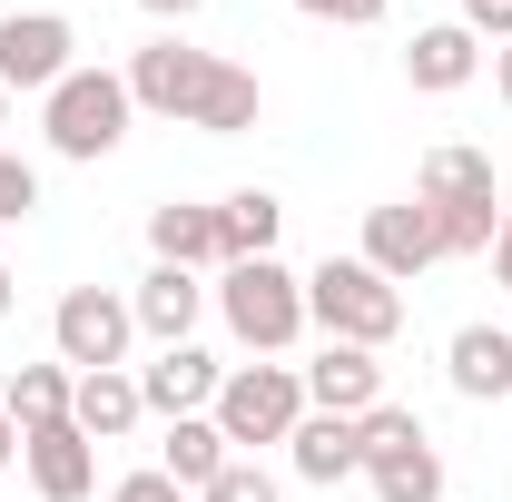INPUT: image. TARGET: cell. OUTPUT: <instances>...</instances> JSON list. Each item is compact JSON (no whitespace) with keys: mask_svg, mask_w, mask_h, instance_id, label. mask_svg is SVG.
Instances as JSON below:
<instances>
[{"mask_svg":"<svg viewBox=\"0 0 512 502\" xmlns=\"http://www.w3.org/2000/svg\"><path fill=\"white\" fill-rule=\"evenodd\" d=\"M138 10H158V20H197L207 0H138Z\"/></svg>","mask_w":512,"mask_h":502,"instance_id":"obj_29","label":"cell"},{"mask_svg":"<svg viewBox=\"0 0 512 502\" xmlns=\"http://www.w3.org/2000/svg\"><path fill=\"white\" fill-rule=\"evenodd\" d=\"M138 414H148V404H138V375H128V365H109V375H79V394H69V424H79L89 443L138 434Z\"/></svg>","mask_w":512,"mask_h":502,"instance_id":"obj_16","label":"cell"},{"mask_svg":"<svg viewBox=\"0 0 512 502\" xmlns=\"http://www.w3.org/2000/svg\"><path fill=\"white\" fill-rule=\"evenodd\" d=\"M296 10H306V20H335V30H375L394 0H296Z\"/></svg>","mask_w":512,"mask_h":502,"instance_id":"obj_25","label":"cell"},{"mask_svg":"<svg viewBox=\"0 0 512 502\" xmlns=\"http://www.w3.org/2000/svg\"><path fill=\"white\" fill-rule=\"evenodd\" d=\"M109 502H197V493H178V483H168V473H128L119 493Z\"/></svg>","mask_w":512,"mask_h":502,"instance_id":"obj_27","label":"cell"},{"mask_svg":"<svg viewBox=\"0 0 512 502\" xmlns=\"http://www.w3.org/2000/svg\"><path fill=\"white\" fill-rule=\"evenodd\" d=\"M0 128H10V89H0Z\"/></svg>","mask_w":512,"mask_h":502,"instance_id":"obj_33","label":"cell"},{"mask_svg":"<svg viewBox=\"0 0 512 502\" xmlns=\"http://www.w3.org/2000/svg\"><path fill=\"white\" fill-rule=\"evenodd\" d=\"M306 325H325V345H394L404 335V286H384L365 256H325L306 276Z\"/></svg>","mask_w":512,"mask_h":502,"instance_id":"obj_3","label":"cell"},{"mask_svg":"<svg viewBox=\"0 0 512 502\" xmlns=\"http://www.w3.org/2000/svg\"><path fill=\"white\" fill-rule=\"evenodd\" d=\"M128 99L158 109V119H178V128H207V138H237V128H256V109H266V99H256V69L217 60V50H188L178 30L128 60Z\"/></svg>","mask_w":512,"mask_h":502,"instance_id":"obj_1","label":"cell"},{"mask_svg":"<svg viewBox=\"0 0 512 502\" xmlns=\"http://www.w3.org/2000/svg\"><path fill=\"white\" fill-rule=\"evenodd\" d=\"M10 296H20V286H10V266H0V315H10Z\"/></svg>","mask_w":512,"mask_h":502,"instance_id":"obj_32","label":"cell"},{"mask_svg":"<svg viewBox=\"0 0 512 502\" xmlns=\"http://www.w3.org/2000/svg\"><path fill=\"white\" fill-rule=\"evenodd\" d=\"M217 384H227V365L207 345H158V365H138V404L178 424V414H207L217 404Z\"/></svg>","mask_w":512,"mask_h":502,"instance_id":"obj_10","label":"cell"},{"mask_svg":"<svg viewBox=\"0 0 512 502\" xmlns=\"http://www.w3.org/2000/svg\"><path fill=\"white\" fill-rule=\"evenodd\" d=\"M463 30L503 50V40H512V0H463Z\"/></svg>","mask_w":512,"mask_h":502,"instance_id":"obj_26","label":"cell"},{"mask_svg":"<svg viewBox=\"0 0 512 502\" xmlns=\"http://www.w3.org/2000/svg\"><path fill=\"white\" fill-rule=\"evenodd\" d=\"M286 463L306 473V483H345V473H365V443L345 414H306L296 434H286Z\"/></svg>","mask_w":512,"mask_h":502,"instance_id":"obj_18","label":"cell"},{"mask_svg":"<svg viewBox=\"0 0 512 502\" xmlns=\"http://www.w3.org/2000/svg\"><path fill=\"white\" fill-rule=\"evenodd\" d=\"M365 483H375V502H444V453H434V434L404 443V453H375Z\"/></svg>","mask_w":512,"mask_h":502,"instance_id":"obj_22","label":"cell"},{"mask_svg":"<svg viewBox=\"0 0 512 502\" xmlns=\"http://www.w3.org/2000/svg\"><path fill=\"white\" fill-rule=\"evenodd\" d=\"M473 69H483V40H473L463 20H434V30H414V50H404V79H414L424 99H453Z\"/></svg>","mask_w":512,"mask_h":502,"instance_id":"obj_14","label":"cell"},{"mask_svg":"<svg viewBox=\"0 0 512 502\" xmlns=\"http://www.w3.org/2000/svg\"><path fill=\"white\" fill-rule=\"evenodd\" d=\"M414 207L434 217L444 256H483L493 237H503V178H493L483 148H434L424 178H414Z\"/></svg>","mask_w":512,"mask_h":502,"instance_id":"obj_2","label":"cell"},{"mask_svg":"<svg viewBox=\"0 0 512 502\" xmlns=\"http://www.w3.org/2000/svg\"><path fill=\"white\" fill-rule=\"evenodd\" d=\"M69 50H79V30H69L60 10H10V20H0V89H10V99H20V89L50 99L69 69H79Z\"/></svg>","mask_w":512,"mask_h":502,"instance_id":"obj_8","label":"cell"},{"mask_svg":"<svg viewBox=\"0 0 512 502\" xmlns=\"http://www.w3.org/2000/svg\"><path fill=\"white\" fill-rule=\"evenodd\" d=\"M365 266H375L384 286H414L424 266H444V237H434V217H424L414 197H394V207H365Z\"/></svg>","mask_w":512,"mask_h":502,"instance_id":"obj_9","label":"cell"},{"mask_svg":"<svg viewBox=\"0 0 512 502\" xmlns=\"http://www.w3.org/2000/svg\"><path fill=\"white\" fill-rule=\"evenodd\" d=\"M306 414H316V404H306V375H296V365H227L217 404H207V424L227 434V453H247V443H286Z\"/></svg>","mask_w":512,"mask_h":502,"instance_id":"obj_6","label":"cell"},{"mask_svg":"<svg viewBox=\"0 0 512 502\" xmlns=\"http://www.w3.org/2000/svg\"><path fill=\"white\" fill-rule=\"evenodd\" d=\"M197 502H276V473H256L247 453H237V463H227V473H217Z\"/></svg>","mask_w":512,"mask_h":502,"instance_id":"obj_24","label":"cell"},{"mask_svg":"<svg viewBox=\"0 0 512 502\" xmlns=\"http://www.w3.org/2000/svg\"><path fill=\"white\" fill-rule=\"evenodd\" d=\"M148 247H158V266H217V207L168 197V207L148 217Z\"/></svg>","mask_w":512,"mask_h":502,"instance_id":"obj_21","label":"cell"},{"mask_svg":"<svg viewBox=\"0 0 512 502\" xmlns=\"http://www.w3.org/2000/svg\"><path fill=\"white\" fill-rule=\"evenodd\" d=\"M50 335H60V365H69V375H109V365H128L138 315H128V296H109V286H69L60 315H50Z\"/></svg>","mask_w":512,"mask_h":502,"instance_id":"obj_7","label":"cell"},{"mask_svg":"<svg viewBox=\"0 0 512 502\" xmlns=\"http://www.w3.org/2000/svg\"><path fill=\"white\" fill-rule=\"evenodd\" d=\"M30 207H40V168H30V158H10V148H0V227H20V217H30Z\"/></svg>","mask_w":512,"mask_h":502,"instance_id":"obj_23","label":"cell"},{"mask_svg":"<svg viewBox=\"0 0 512 502\" xmlns=\"http://www.w3.org/2000/svg\"><path fill=\"white\" fill-rule=\"evenodd\" d=\"M493 276L512 286V207H503V237H493Z\"/></svg>","mask_w":512,"mask_h":502,"instance_id":"obj_28","label":"cell"},{"mask_svg":"<svg viewBox=\"0 0 512 502\" xmlns=\"http://www.w3.org/2000/svg\"><path fill=\"white\" fill-rule=\"evenodd\" d=\"M493 79H503V99H512V40H503V50H493Z\"/></svg>","mask_w":512,"mask_h":502,"instance_id":"obj_31","label":"cell"},{"mask_svg":"<svg viewBox=\"0 0 512 502\" xmlns=\"http://www.w3.org/2000/svg\"><path fill=\"white\" fill-rule=\"evenodd\" d=\"M227 463H237V453H227V434H217L207 414H178V424H168V443H158V473H168L178 493H207Z\"/></svg>","mask_w":512,"mask_h":502,"instance_id":"obj_17","label":"cell"},{"mask_svg":"<svg viewBox=\"0 0 512 502\" xmlns=\"http://www.w3.org/2000/svg\"><path fill=\"white\" fill-rule=\"evenodd\" d=\"M20 463H30V493L40 502H89V483H99V443L79 434V424L20 434Z\"/></svg>","mask_w":512,"mask_h":502,"instance_id":"obj_11","label":"cell"},{"mask_svg":"<svg viewBox=\"0 0 512 502\" xmlns=\"http://www.w3.org/2000/svg\"><path fill=\"white\" fill-rule=\"evenodd\" d=\"M217 315H227V335L247 355H286L306 335V276H286L276 256H247V266L217 276Z\"/></svg>","mask_w":512,"mask_h":502,"instance_id":"obj_4","label":"cell"},{"mask_svg":"<svg viewBox=\"0 0 512 502\" xmlns=\"http://www.w3.org/2000/svg\"><path fill=\"white\" fill-rule=\"evenodd\" d=\"M306 404L316 414H375L384 404V365H375V345H325L316 365H306Z\"/></svg>","mask_w":512,"mask_h":502,"instance_id":"obj_12","label":"cell"},{"mask_svg":"<svg viewBox=\"0 0 512 502\" xmlns=\"http://www.w3.org/2000/svg\"><path fill=\"white\" fill-rule=\"evenodd\" d=\"M10 463H20V424L0 414V473H10Z\"/></svg>","mask_w":512,"mask_h":502,"instance_id":"obj_30","label":"cell"},{"mask_svg":"<svg viewBox=\"0 0 512 502\" xmlns=\"http://www.w3.org/2000/svg\"><path fill=\"white\" fill-rule=\"evenodd\" d=\"M69 394H79L69 365H20V375L0 384V414H10L20 434H40V424H69Z\"/></svg>","mask_w":512,"mask_h":502,"instance_id":"obj_20","label":"cell"},{"mask_svg":"<svg viewBox=\"0 0 512 502\" xmlns=\"http://www.w3.org/2000/svg\"><path fill=\"white\" fill-rule=\"evenodd\" d=\"M197 306H207L197 266H148V276H138V296H128L138 335H158V345H188V335H197Z\"/></svg>","mask_w":512,"mask_h":502,"instance_id":"obj_13","label":"cell"},{"mask_svg":"<svg viewBox=\"0 0 512 502\" xmlns=\"http://www.w3.org/2000/svg\"><path fill=\"white\" fill-rule=\"evenodd\" d=\"M276 227H286V207L266 188H237L217 207V266H247V256H276Z\"/></svg>","mask_w":512,"mask_h":502,"instance_id":"obj_19","label":"cell"},{"mask_svg":"<svg viewBox=\"0 0 512 502\" xmlns=\"http://www.w3.org/2000/svg\"><path fill=\"white\" fill-rule=\"evenodd\" d=\"M453 365V394H473V404H503L512 394V325H463L444 345Z\"/></svg>","mask_w":512,"mask_h":502,"instance_id":"obj_15","label":"cell"},{"mask_svg":"<svg viewBox=\"0 0 512 502\" xmlns=\"http://www.w3.org/2000/svg\"><path fill=\"white\" fill-rule=\"evenodd\" d=\"M128 69H69L60 89L40 99V128H50V148L60 158H79V168H99L109 148L128 138Z\"/></svg>","mask_w":512,"mask_h":502,"instance_id":"obj_5","label":"cell"}]
</instances>
